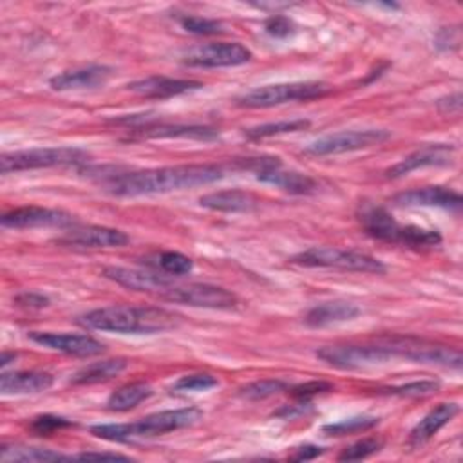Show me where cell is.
<instances>
[{"mask_svg":"<svg viewBox=\"0 0 463 463\" xmlns=\"http://www.w3.org/2000/svg\"><path fill=\"white\" fill-rule=\"evenodd\" d=\"M80 322L89 329L110 331L121 335H154L172 329L179 317L172 311L154 306H109L87 311Z\"/></svg>","mask_w":463,"mask_h":463,"instance_id":"7a4b0ae2","label":"cell"},{"mask_svg":"<svg viewBox=\"0 0 463 463\" xmlns=\"http://www.w3.org/2000/svg\"><path fill=\"white\" fill-rule=\"evenodd\" d=\"M360 315V307L354 306L353 302L345 300H333V302H324L318 306H313L306 317L304 322L309 327H324L345 320H353Z\"/></svg>","mask_w":463,"mask_h":463,"instance_id":"cb8c5ba5","label":"cell"},{"mask_svg":"<svg viewBox=\"0 0 463 463\" xmlns=\"http://www.w3.org/2000/svg\"><path fill=\"white\" fill-rule=\"evenodd\" d=\"M14 358H16V353H7V351H4V353H2V356H0V365H2V367H5L7 364L14 362Z\"/></svg>","mask_w":463,"mask_h":463,"instance_id":"bcb514c9","label":"cell"},{"mask_svg":"<svg viewBox=\"0 0 463 463\" xmlns=\"http://www.w3.org/2000/svg\"><path fill=\"white\" fill-rule=\"evenodd\" d=\"M103 275L116 284L134 289V291H145L152 295H163L175 284L168 275L159 271H145V269H130L121 266H109L103 269Z\"/></svg>","mask_w":463,"mask_h":463,"instance_id":"9a60e30c","label":"cell"},{"mask_svg":"<svg viewBox=\"0 0 463 463\" xmlns=\"http://www.w3.org/2000/svg\"><path fill=\"white\" fill-rule=\"evenodd\" d=\"M317 358L324 364L336 367V369H362L369 365H378L392 360L394 356L378 342L374 344H336V345H324L317 349Z\"/></svg>","mask_w":463,"mask_h":463,"instance_id":"9c48e42d","label":"cell"},{"mask_svg":"<svg viewBox=\"0 0 463 463\" xmlns=\"http://www.w3.org/2000/svg\"><path fill=\"white\" fill-rule=\"evenodd\" d=\"M199 204L217 212H250L259 204V201L253 194L244 190H221L203 195Z\"/></svg>","mask_w":463,"mask_h":463,"instance_id":"d4e9b609","label":"cell"},{"mask_svg":"<svg viewBox=\"0 0 463 463\" xmlns=\"http://www.w3.org/2000/svg\"><path fill=\"white\" fill-rule=\"evenodd\" d=\"M112 76V69L107 65H89L81 69L63 71L49 80L51 89L54 90H81V89H96L109 81Z\"/></svg>","mask_w":463,"mask_h":463,"instance_id":"ffe728a7","label":"cell"},{"mask_svg":"<svg viewBox=\"0 0 463 463\" xmlns=\"http://www.w3.org/2000/svg\"><path fill=\"white\" fill-rule=\"evenodd\" d=\"M72 459H80V461H130L128 456L118 454V452H80L76 456H71Z\"/></svg>","mask_w":463,"mask_h":463,"instance_id":"7bdbcfd3","label":"cell"},{"mask_svg":"<svg viewBox=\"0 0 463 463\" xmlns=\"http://www.w3.org/2000/svg\"><path fill=\"white\" fill-rule=\"evenodd\" d=\"M0 459L5 463L20 461V463H51V461H71V456H63L56 450L40 449V447H27L20 443L2 445Z\"/></svg>","mask_w":463,"mask_h":463,"instance_id":"4316f807","label":"cell"},{"mask_svg":"<svg viewBox=\"0 0 463 463\" xmlns=\"http://www.w3.org/2000/svg\"><path fill=\"white\" fill-rule=\"evenodd\" d=\"M389 130L383 128H365V130H342L324 137H318L311 145L306 146V154L309 156H336L344 152L362 150L389 139Z\"/></svg>","mask_w":463,"mask_h":463,"instance_id":"30bf717a","label":"cell"},{"mask_svg":"<svg viewBox=\"0 0 463 463\" xmlns=\"http://www.w3.org/2000/svg\"><path fill=\"white\" fill-rule=\"evenodd\" d=\"M257 179L295 195L311 194L317 188V181L313 177L295 170H282V165L257 172Z\"/></svg>","mask_w":463,"mask_h":463,"instance_id":"603a6c76","label":"cell"},{"mask_svg":"<svg viewBox=\"0 0 463 463\" xmlns=\"http://www.w3.org/2000/svg\"><path fill=\"white\" fill-rule=\"evenodd\" d=\"M331 90L324 81H291V83H275L257 87L237 98V105L250 109L275 107L288 101H309L322 98Z\"/></svg>","mask_w":463,"mask_h":463,"instance_id":"ba28073f","label":"cell"},{"mask_svg":"<svg viewBox=\"0 0 463 463\" xmlns=\"http://www.w3.org/2000/svg\"><path fill=\"white\" fill-rule=\"evenodd\" d=\"M438 107L441 112H449V114H458L459 109H461V94L456 92V94H450L447 98H441L438 99Z\"/></svg>","mask_w":463,"mask_h":463,"instance_id":"f6af8a7d","label":"cell"},{"mask_svg":"<svg viewBox=\"0 0 463 463\" xmlns=\"http://www.w3.org/2000/svg\"><path fill=\"white\" fill-rule=\"evenodd\" d=\"M181 25L194 34H201V36H212V34H221L222 24L217 20H210V18H203V16H183L181 18Z\"/></svg>","mask_w":463,"mask_h":463,"instance_id":"8d00e7d4","label":"cell"},{"mask_svg":"<svg viewBox=\"0 0 463 463\" xmlns=\"http://www.w3.org/2000/svg\"><path fill=\"white\" fill-rule=\"evenodd\" d=\"M264 29L268 34L275 36V38H286L289 34H293L295 31V25L293 22L288 18V16H282V14H273L266 20L264 24Z\"/></svg>","mask_w":463,"mask_h":463,"instance_id":"ab89813d","label":"cell"},{"mask_svg":"<svg viewBox=\"0 0 463 463\" xmlns=\"http://www.w3.org/2000/svg\"><path fill=\"white\" fill-rule=\"evenodd\" d=\"M165 300L186 304L194 307H210V309H232L237 306V297L226 288L213 284H174L165 295Z\"/></svg>","mask_w":463,"mask_h":463,"instance_id":"8fae6325","label":"cell"},{"mask_svg":"<svg viewBox=\"0 0 463 463\" xmlns=\"http://www.w3.org/2000/svg\"><path fill=\"white\" fill-rule=\"evenodd\" d=\"M219 382L215 376L208 373H194V374H184L179 380L174 382L170 387L172 392H194V391H208L215 387Z\"/></svg>","mask_w":463,"mask_h":463,"instance_id":"836d02e7","label":"cell"},{"mask_svg":"<svg viewBox=\"0 0 463 463\" xmlns=\"http://www.w3.org/2000/svg\"><path fill=\"white\" fill-rule=\"evenodd\" d=\"M438 389H439V382H436V380H420V382H409V383L398 385V387L380 389V392L394 394V396H427V394L436 392Z\"/></svg>","mask_w":463,"mask_h":463,"instance_id":"d590c367","label":"cell"},{"mask_svg":"<svg viewBox=\"0 0 463 463\" xmlns=\"http://www.w3.org/2000/svg\"><path fill=\"white\" fill-rule=\"evenodd\" d=\"M54 378L45 371H16L2 373L0 392L2 394H29L42 392L52 385Z\"/></svg>","mask_w":463,"mask_h":463,"instance_id":"7402d4cb","label":"cell"},{"mask_svg":"<svg viewBox=\"0 0 463 463\" xmlns=\"http://www.w3.org/2000/svg\"><path fill=\"white\" fill-rule=\"evenodd\" d=\"M251 60V51L239 42H217L190 49L183 61L192 67H235Z\"/></svg>","mask_w":463,"mask_h":463,"instance_id":"7c38bea8","label":"cell"},{"mask_svg":"<svg viewBox=\"0 0 463 463\" xmlns=\"http://www.w3.org/2000/svg\"><path fill=\"white\" fill-rule=\"evenodd\" d=\"M452 154H454V146L452 145H445V143H436V145H425L418 150H414L412 154L405 156L400 163L392 165L385 174L387 177L394 179V177H403L418 168H425V166H443L449 165L452 161Z\"/></svg>","mask_w":463,"mask_h":463,"instance_id":"e0dca14e","label":"cell"},{"mask_svg":"<svg viewBox=\"0 0 463 463\" xmlns=\"http://www.w3.org/2000/svg\"><path fill=\"white\" fill-rule=\"evenodd\" d=\"M201 87H203L201 81L177 80V78H166V76H148V78L128 83V90H132L141 98H152V99L179 96Z\"/></svg>","mask_w":463,"mask_h":463,"instance_id":"d6986e66","label":"cell"},{"mask_svg":"<svg viewBox=\"0 0 463 463\" xmlns=\"http://www.w3.org/2000/svg\"><path fill=\"white\" fill-rule=\"evenodd\" d=\"M128 365V362L125 358H109V360H101V362H92L89 365H85L83 369H80L71 382L72 383H98V382H105L110 380L114 376H118L121 371H125Z\"/></svg>","mask_w":463,"mask_h":463,"instance_id":"83f0119b","label":"cell"},{"mask_svg":"<svg viewBox=\"0 0 463 463\" xmlns=\"http://www.w3.org/2000/svg\"><path fill=\"white\" fill-rule=\"evenodd\" d=\"M29 338L33 342H36L38 345H43V347H49L52 351H60V353H65L71 356H80V358L96 356L105 351V345L89 335L31 331Z\"/></svg>","mask_w":463,"mask_h":463,"instance_id":"5bb4252c","label":"cell"},{"mask_svg":"<svg viewBox=\"0 0 463 463\" xmlns=\"http://www.w3.org/2000/svg\"><path fill=\"white\" fill-rule=\"evenodd\" d=\"M141 136L146 139L159 137H184V139H215L219 132L206 125H148L141 128Z\"/></svg>","mask_w":463,"mask_h":463,"instance_id":"484cf974","label":"cell"},{"mask_svg":"<svg viewBox=\"0 0 463 463\" xmlns=\"http://www.w3.org/2000/svg\"><path fill=\"white\" fill-rule=\"evenodd\" d=\"M376 342L382 344L394 358H405L416 364L459 369L463 362L459 349L416 336H382Z\"/></svg>","mask_w":463,"mask_h":463,"instance_id":"5b68a950","label":"cell"},{"mask_svg":"<svg viewBox=\"0 0 463 463\" xmlns=\"http://www.w3.org/2000/svg\"><path fill=\"white\" fill-rule=\"evenodd\" d=\"M222 177L224 168L219 165H175L130 172L116 170L109 175H103V181L99 183L112 195L136 197L203 186Z\"/></svg>","mask_w":463,"mask_h":463,"instance_id":"6da1fadb","label":"cell"},{"mask_svg":"<svg viewBox=\"0 0 463 463\" xmlns=\"http://www.w3.org/2000/svg\"><path fill=\"white\" fill-rule=\"evenodd\" d=\"M89 159V154L76 146H45L31 150H16L2 154L0 170L2 174L36 170V168H52V166H69L81 165Z\"/></svg>","mask_w":463,"mask_h":463,"instance_id":"52a82bcc","label":"cell"},{"mask_svg":"<svg viewBox=\"0 0 463 463\" xmlns=\"http://www.w3.org/2000/svg\"><path fill=\"white\" fill-rule=\"evenodd\" d=\"M459 42H461V33L458 27H443L436 34V47L441 51H452L459 47Z\"/></svg>","mask_w":463,"mask_h":463,"instance_id":"60d3db41","label":"cell"},{"mask_svg":"<svg viewBox=\"0 0 463 463\" xmlns=\"http://www.w3.org/2000/svg\"><path fill=\"white\" fill-rule=\"evenodd\" d=\"M128 241L125 232L109 226H72L58 239L60 244L71 248H119Z\"/></svg>","mask_w":463,"mask_h":463,"instance_id":"2e32d148","label":"cell"},{"mask_svg":"<svg viewBox=\"0 0 463 463\" xmlns=\"http://www.w3.org/2000/svg\"><path fill=\"white\" fill-rule=\"evenodd\" d=\"M378 421L380 420L376 416H354V418H347V420H342L336 423H329L322 430L331 436H344V434L369 430L374 425H378Z\"/></svg>","mask_w":463,"mask_h":463,"instance_id":"1f68e13d","label":"cell"},{"mask_svg":"<svg viewBox=\"0 0 463 463\" xmlns=\"http://www.w3.org/2000/svg\"><path fill=\"white\" fill-rule=\"evenodd\" d=\"M150 396H152V387L148 383H145V382L127 383V385L116 389L109 396L107 409H110V411H130Z\"/></svg>","mask_w":463,"mask_h":463,"instance_id":"f1b7e54d","label":"cell"},{"mask_svg":"<svg viewBox=\"0 0 463 463\" xmlns=\"http://www.w3.org/2000/svg\"><path fill=\"white\" fill-rule=\"evenodd\" d=\"M289 262L307 268H335L342 271H360V273H383L385 266L376 257L367 253L342 250L333 246H313L300 251L289 259Z\"/></svg>","mask_w":463,"mask_h":463,"instance_id":"8992f818","label":"cell"},{"mask_svg":"<svg viewBox=\"0 0 463 463\" xmlns=\"http://www.w3.org/2000/svg\"><path fill=\"white\" fill-rule=\"evenodd\" d=\"M72 421L61 418V416H52V414H43V416H36L29 429L34 432V434H40V436H49L52 434L54 430H60V429H65V427H71Z\"/></svg>","mask_w":463,"mask_h":463,"instance_id":"74e56055","label":"cell"},{"mask_svg":"<svg viewBox=\"0 0 463 463\" xmlns=\"http://www.w3.org/2000/svg\"><path fill=\"white\" fill-rule=\"evenodd\" d=\"M14 302L22 307H31V309H42L45 306H49V298L43 297L42 293H34V291H25L16 295Z\"/></svg>","mask_w":463,"mask_h":463,"instance_id":"b9f144b4","label":"cell"},{"mask_svg":"<svg viewBox=\"0 0 463 463\" xmlns=\"http://www.w3.org/2000/svg\"><path fill=\"white\" fill-rule=\"evenodd\" d=\"M4 228H69L76 226L78 219L63 210L43 208V206H22L5 212L0 219Z\"/></svg>","mask_w":463,"mask_h":463,"instance_id":"4fadbf2b","label":"cell"},{"mask_svg":"<svg viewBox=\"0 0 463 463\" xmlns=\"http://www.w3.org/2000/svg\"><path fill=\"white\" fill-rule=\"evenodd\" d=\"M289 389L286 382L282 380H257L241 389V396L248 400H264L273 394H279L282 391Z\"/></svg>","mask_w":463,"mask_h":463,"instance_id":"d6a6232c","label":"cell"},{"mask_svg":"<svg viewBox=\"0 0 463 463\" xmlns=\"http://www.w3.org/2000/svg\"><path fill=\"white\" fill-rule=\"evenodd\" d=\"M322 452H324V449L318 445H302L295 450V454L289 456V459L291 461H307V459H315Z\"/></svg>","mask_w":463,"mask_h":463,"instance_id":"ee69618b","label":"cell"},{"mask_svg":"<svg viewBox=\"0 0 463 463\" xmlns=\"http://www.w3.org/2000/svg\"><path fill=\"white\" fill-rule=\"evenodd\" d=\"M311 123L309 119H286V121H277V123H264L257 125L251 128H246L244 134L250 139H262V137H271L279 134H288V132H298L307 128Z\"/></svg>","mask_w":463,"mask_h":463,"instance_id":"4dcf8cb0","label":"cell"},{"mask_svg":"<svg viewBox=\"0 0 463 463\" xmlns=\"http://www.w3.org/2000/svg\"><path fill=\"white\" fill-rule=\"evenodd\" d=\"M358 221L367 235L378 241L402 244L407 248H432L441 242L438 230L421 228L416 224H400L385 208L364 203L358 208Z\"/></svg>","mask_w":463,"mask_h":463,"instance_id":"277c9868","label":"cell"},{"mask_svg":"<svg viewBox=\"0 0 463 463\" xmlns=\"http://www.w3.org/2000/svg\"><path fill=\"white\" fill-rule=\"evenodd\" d=\"M333 391V385L329 382H322V380H311L300 385H295L289 389V394L300 402H307L309 398L322 394V392H329Z\"/></svg>","mask_w":463,"mask_h":463,"instance_id":"f35d334b","label":"cell"},{"mask_svg":"<svg viewBox=\"0 0 463 463\" xmlns=\"http://www.w3.org/2000/svg\"><path fill=\"white\" fill-rule=\"evenodd\" d=\"M203 418V411L197 407H183L172 411H159L139 418L132 423H103L90 427L96 438L109 441H132L141 438H154L172 430H179L197 423Z\"/></svg>","mask_w":463,"mask_h":463,"instance_id":"3957f363","label":"cell"},{"mask_svg":"<svg viewBox=\"0 0 463 463\" xmlns=\"http://www.w3.org/2000/svg\"><path fill=\"white\" fill-rule=\"evenodd\" d=\"M383 441L378 438H367V439H360L356 443H353L351 447L344 449L338 456L340 461H358V459H365L373 454H376L382 449Z\"/></svg>","mask_w":463,"mask_h":463,"instance_id":"e575fe53","label":"cell"},{"mask_svg":"<svg viewBox=\"0 0 463 463\" xmlns=\"http://www.w3.org/2000/svg\"><path fill=\"white\" fill-rule=\"evenodd\" d=\"M392 203L396 206H438L458 210L461 206V195L447 186H423L396 194Z\"/></svg>","mask_w":463,"mask_h":463,"instance_id":"ac0fdd59","label":"cell"},{"mask_svg":"<svg viewBox=\"0 0 463 463\" xmlns=\"http://www.w3.org/2000/svg\"><path fill=\"white\" fill-rule=\"evenodd\" d=\"M459 412L458 403H439L432 411H429L411 430L409 445L420 447L427 443L441 427H445L456 414Z\"/></svg>","mask_w":463,"mask_h":463,"instance_id":"44dd1931","label":"cell"},{"mask_svg":"<svg viewBox=\"0 0 463 463\" xmlns=\"http://www.w3.org/2000/svg\"><path fill=\"white\" fill-rule=\"evenodd\" d=\"M143 262L150 268H154L156 271L159 273H165V275H186L192 271V259L179 253V251H161V253H154V255H148L146 259H143Z\"/></svg>","mask_w":463,"mask_h":463,"instance_id":"f546056e","label":"cell"}]
</instances>
